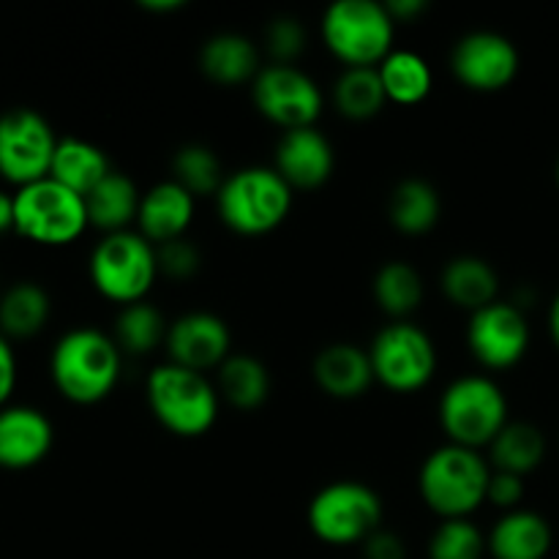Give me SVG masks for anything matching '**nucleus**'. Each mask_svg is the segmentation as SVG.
I'll list each match as a JSON object with an SVG mask.
<instances>
[{"instance_id":"1","label":"nucleus","mask_w":559,"mask_h":559,"mask_svg":"<svg viewBox=\"0 0 559 559\" xmlns=\"http://www.w3.org/2000/svg\"><path fill=\"white\" fill-rule=\"evenodd\" d=\"M49 377L71 404H98L118 385L120 347L98 328H71L49 353Z\"/></svg>"},{"instance_id":"2","label":"nucleus","mask_w":559,"mask_h":559,"mask_svg":"<svg viewBox=\"0 0 559 559\" xmlns=\"http://www.w3.org/2000/svg\"><path fill=\"white\" fill-rule=\"evenodd\" d=\"M491 467L478 451L462 445L437 448L420 467V497L442 519H467L486 502Z\"/></svg>"},{"instance_id":"3","label":"nucleus","mask_w":559,"mask_h":559,"mask_svg":"<svg viewBox=\"0 0 559 559\" xmlns=\"http://www.w3.org/2000/svg\"><path fill=\"white\" fill-rule=\"evenodd\" d=\"M11 202H14V229L11 233L25 238L27 243L58 249V246L74 243L91 227L85 197L66 189L52 178H41L36 183L14 189Z\"/></svg>"},{"instance_id":"4","label":"nucleus","mask_w":559,"mask_h":559,"mask_svg":"<svg viewBox=\"0 0 559 559\" xmlns=\"http://www.w3.org/2000/svg\"><path fill=\"white\" fill-rule=\"evenodd\" d=\"M393 25L385 3L336 0L322 16V36L347 69H377L393 52Z\"/></svg>"},{"instance_id":"5","label":"nucleus","mask_w":559,"mask_h":559,"mask_svg":"<svg viewBox=\"0 0 559 559\" xmlns=\"http://www.w3.org/2000/svg\"><path fill=\"white\" fill-rule=\"evenodd\" d=\"M218 216L240 235H265L287 218L293 189L273 167H246L224 178L216 194Z\"/></svg>"},{"instance_id":"6","label":"nucleus","mask_w":559,"mask_h":559,"mask_svg":"<svg viewBox=\"0 0 559 559\" xmlns=\"http://www.w3.org/2000/svg\"><path fill=\"white\" fill-rule=\"evenodd\" d=\"M147 404L167 431L200 437L216 424L218 393L202 371L178 364L156 366L147 377Z\"/></svg>"},{"instance_id":"7","label":"nucleus","mask_w":559,"mask_h":559,"mask_svg":"<svg viewBox=\"0 0 559 559\" xmlns=\"http://www.w3.org/2000/svg\"><path fill=\"white\" fill-rule=\"evenodd\" d=\"M91 282L115 304H140L158 276L156 246L140 233L104 235L91 254Z\"/></svg>"},{"instance_id":"8","label":"nucleus","mask_w":559,"mask_h":559,"mask_svg":"<svg viewBox=\"0 0 559 559\" xmlns=\"http://www.w3.org/2000/svg\"><path fill=\"white\" fill-rule=\"evenodd\" d=\"M440 424L453 445L473 451L491 445L508 426L506 393L489 377H462L442 393Z\"/></svg>"},{"instance_id":"9","label":"nucleus","mask_w":559,"mask_h":559,"mask_svg":"<svg viewBox=\"0 0 559 559\" xmlns=\"http://www.w3.org/2000/svg\"><path fill=\"white\" fill-rule=\"evenodd\" d=\"M382 500L374 489L358 480H336L317 491L309 506V527L320 540L333 546L364 544L380 530Z\"/></svg>"},{"instance_id":"10","label":"nucleus","mask_w":559,"mask_h":559,"mask_svg":"<svg viewBox=\"0 0 559 559\" xmlns=\"http://www.w3.org/2000/svg\"><path fill=\"white\" fill-rule=\"evenodd\" d=\"M55 136L52 123L38 109L11 107L0 112V180L14 189L49 178Z\"/></svg>"},{"instance_id":"11","label":"nucleus","mask_w":559,"mask_h":559,"mask_svg":"<svg viewBox=\"0 0 559 559\" xmlns=\"http://www.w3.org/2000/svg\"><path fill=\"white\" fill-rule=\"evenodd\" d=\"M374 380L396 393H415L431 380L437 369L435 342L413 322H391L369 347Z\"/></svg>"},{"instance_id":"12","label":"nucleus","mask_w":559,"mask_h":559,"mask_svg":"<svg viewBox=\"0 0 559 559\" xmlns=\"http://www.w3.org/2000/svg\"><path fill=\"white\" fill-rule=\"evenodd\" d=\"M254 104L271 123L284 131L309 129L320 118V85L298 66L273 63L257 74Z\"/></svg>"},{"instance_id":"13","label":"nucleus","mask_w":559,"mask_h":559,"mask_svg":"<svg viewBox=\"0 0 559 559\" xmlns=\"http://www.w3.org/2000/svg\"><path fill=\"white\" fill-rule=\"evenodd\" d=\"M467 344L469 353L486 369H511L530 347L527 317L516 304L495 300L486 309L469 314Z\"/></svg>"},{"instance_id":"14","label":"nucleus","mask_w":559,"mask_h":559,"mask_svg":"<svg viewBox=\"0 0 559 559\" xmlns=\"http://www.w3.org/2000/svg\"><path fill=\"white\" fill-rule=\"evenodd\" d=\"M453 74L473 91L495 93L511 85L519 74V52L511 38L495 31H475L453 47Z\"/></svg>"},{"instance_id":"15","label":"nucleus","mask_w":559,"mask_h":559,"mask_svg":"<svg viewBox=\"0 0 559 559\" xmlns=\"http://www.w3.org/2000/svg\"><path fill=\"white\" fill-rule=\"evenodd\" d=\"M164 347L169 353V364L205 374L207 369H218L229 358L233 336L222 317L211 311H191L169 325Z\"/></svg>"},{"instance_id":"16","label":"nucleus","mask_w":559,"mask_h":559,"mask_svg":"<svg viewBox=\"0 0 559 559\" xmlns=\"http://www.w3.org/2000/svg\"><path fill=\"white\" fill-rule=\"evenodd\" d=\"M52 445L55 426L44 409L14 402L0 407V469H33L49 456Z\"/></svg>"},{"instance_id":"17","label":"nucleus","mask_w":559,"mask_h":559,"mask_svg":"<svg viewBox=\"0 0 559 559\" xmlns=\"http://www.w3.org/2000/svg\"><path fill=\"white\" fill-rule=\"evenodd\" d=\"M273 169L287 180L289 189H320L333 175V145L314 126L284 131Z\"/></svg>"},{"instance_id":"18","label":"nucleus","mask_w":559,"mask_h":559,"mask_svg":"<svg viewBox=\"0 0 559 559\" xmlns=\"http://www.w3.org/2000/svg\"><path fill=\"white\" fill-rule=\"evenodd\" d=\"M191 218H194V197L175 180H162L147 194H142L140 213H136L140 235H145L153 246L186 238Z\"/></svg>"},{"instance_id":"19","label":"nucleus","mask_w":559,"mask_h":559,"mask_svg":"<svg viewBox=\"0 0 559 559\" xmlns=\"http://www.w3.org/2000/svg\"><path fill=\"white\" fill-rule=\"evenodd\" d=\"M314 380L328 396L358 399L374 382V369L364 347L353 342H333L317 353Z\"/></svg>"},{"instance_id":"20","label":"nucleus","mask_w":559,"mask_h":559,"mask_svg":"<svg viewBox=\"0 0 559 559\" xmlns=\"http://www.w3.org/2000/svg\"><path fill=\"white\" fill-rule=\"evenodd\" d=\"M52 317V298L47 287L33 278H20L0 293V333L11 342L36 338Z\"/></svg>"},{"instance_id":"21","label":"nucleus","mask_w":559,"mask_h":559,"mask_svg":"<svg viewBox=\"0 0 559 559\" xmlns=\"http://www.w3.org/2000/svg\"><path fill=\"white\" fill-rule=\"evenodd\" d=\"M486 546L495 559H544L551 549V527L540 513L516 508L495 524Z\"/></svg>"},{"instance_id":"22","label":"nucleus","mask_w":559,"mask_h":559,"mask_svg":"<svg viewBox=\"0 0 559 559\" xmlns=\"http://www.w3.org/2000/svg\"><path fill=\"white\" fill-rule=\"evenodd\" d=\"M202 74L218 85H240L260 74V52L240 33H216L200 49Z\"/></svg>"},{"instance_id":"23","label":"nucleus","mask_w":559,"mask_h":559,"mask_svg":"<svg viewBox=\"0 0 559 559\" xmlns=\"http://www.w3.org/2000/svg\"><path fill=\"white\" fill-rule=\"evenodd\" d=\"M109 173H112V164H109L107 153L98 145L82 140V136H63V140H58L49 178L63 183L66 189L76 191L80 197H87Z\"/></svg>"},{"instance_id":"24","label":"nucleus","mask_w":559,"mask_h":559,"mask_svg":"<svg viewBox=\"0 0 559 559\" xmlns=\"http://www.w3.org/2000/svg\"><path fill=\"white\" fill-rule=\"evenodd\" d=\"M442 293L451 304L475 314L495 304L497 293H500V278L486 260L475 254H462L453 257L442 271Z\"/></svg>"},{"instance_id":"25","label":"nucleus","mask_w":559,"mask_h":559,"mask_svg":"<svg viewBox=\"0 0 559 559\" xmlns=\"http://www.w3.org/2000/svg\"><path fill=\"white\" fill-rule=\"evenodd\" d=\"M140 200L142 194L136 191L134 180H131L129 175L112 169V173L85 197L87 222H91V227L104 229L107 235L126 233L129 224L136 218V213H140Z\"/></svg>"},{"instance_id":"26","label":"nucleus","mask_w":559,"mask_h":559,"mask_svg":"<svg viewBox=\"0 0 559 559\" xmlns=\"http://www.w3.org/2000/svg\"><path fill=\"white\" fill-rule=\"evenodd\" d=\"M271 393V374L254 355H229L218 366V396L238 409H257Z\"/></svg>"},{"instance_id":"27","label":"nucleus","mask_w":559,"mask_h":559,"mask_svg":"<svg viewBox=\"0 0 559 559\" xmlns=\"http://www.w3.org/2000/svg\"><path fill=\"white\" fill-rule=\"evenodd\" d=\"M391 222L404 235H424L440 222V194L420 178H404L391 191Z\"/></svg>"},{"instance_id":"28","label":"nucleus","mask_w":559,"mask_h":559,"mask_svg":"<svg viewBox=\"0 0 559 559\" xmlns=\"http://www.w3.org/2000/svg\"><path fill=\"white\" fill-rule=\"evenodd\" d=\"M491 464L495 469L513 475H527L544 462L546 456V437L538 426L533 424H508L495 442L489 445Z\"/></svg>"},{"instance_id":"29","label":"nucleus","mask_w":559,"mask_h":559,"mask_svg":"<svg viewBox=\"0 0 559 559\" xmlns=\"http://www.w3.org/2000/svg\"><path fill=\"white\" fill-rule=\"evenodd\" d=\"M374 300L396 322L407 320L424 300V278L407 262H385L374 276Z\"/></svg>"},{"instance_id":"30","label":"nucleus","mask_w":559,"mask_h":559,"mask_svg":"<svg viewBox=\"0 0 559 559\" xmlns=\"http://www.w3.org/2000/svg\"><path fill=\"white\" fill-rule=\"evenodd\" d=\"M377 69H380L388 102L418 104L431 93V69L418 52L396 49Z\"/></svg>"},{"instance_id":"31","label":"nucleus","mask_w":559,"mask_h":559,"mask_svg":"<svg viewBox=\"0 0 559 559\" xmlns=\"http://www.w3.org/2000/svg\"><path fill=\"white\" fill-rule=\"evenodd\" d=\"M169 325L164 322L162 311L156 309L147 300L140 304L123 306L115 320V344L120 347V353L129 355H147L151 349H156L158 344L167 342Z\"/></svg>"},{"instance_id":"32","label":"nucleus","mask_w":559,"mask_h":559,"mask_svg":"<svg viewBox=\"0 0 559 559\" xmlns=\"http://www.w3.org/2000/svg\"><path fill=\"white\" fill-rule=\"evenodd\" d=\"M333 102L344 118H374L388 102L380 69H344V74L336 80V87H333Z\"/></svg>"},{"instance_id":"33","label":"nucleus","mask_w":559,"mask_h":559,"mask_svg":"<svg viewBox=\"0 0 559 559\" xmlns=\"http://www.w3.org/2000/svg\"><path fill=\"white\" fill-rule=\"evenodd\" d=\"M173 175L175 183L183 186L191 197L218 194L224 183L222 162L211 147L200 145V142H189L175 153Z\"/></svg>"},{"instance_id":"34","label":"nucleus","mask_w":559,"mask_h":559,"mask_svg":"<svg viewBox=\"0 0 559 559\" xmlns=\"http://www.w3.org/2000/svg\"><path fill=\"white\" fill-rule=\"evenodd\" d=\"M486 546L484 533L469 519H448L429 540V559H480Z\"/></svg>"},{"instance_id":"35","label":"nucleus","mask_w":559,"mask_h":559,"mask_svg":"<svg viewBox=\"0 0 559 559\" xmlns=\"http://www.w3.org/2000/svg\"><path fill=\"white\" fill-rule=\"evenodd\" d=\"M267 52L282 66H293V60L304 52L306 31L295 16H276L265 31Z\"/></svg>"},{"instance_id":"36","label":"nucleus","mask_w":559,"mask_h":559,"mask_svg":"<svg viewBox=\"0 0 559 559\" xmlns=\"http://www.w3.org/2000/svg\"><path fill=\"white\" fill-rule=\"evenodd\" d=\"M156 260H158V273L173 278H191L200 271V249L191 243L189 238L169 240V243L156 246Z\"/></svg>"},{"instance_id":"37","label":"nucleus","mask_w":559,"mask_h":559,"mask_svg":"<svg viewBox=\"0 0 559 559\" xmlns=\"http://www.w3.org/2000/svg\"><path fill=\"white\" fill-rule=\"evenodd\" d=\"M486 500L491 506L502 508V511H516L519 502L524 500V478L513 473H502V469H491L489 478V491H486Z\"/></svg>"},{"instance_id":"38","label":"nucleus","mask_w":559,"mask_h":559,"mask_svg":"<svg viewBox=\"0 0 559 559\" xmlns=\"http://www.w3.org/2000/svg\"><path fill=\"white\" fill-rule=\"evenodd\" d=\"M20 382V360H16L14 342L0 333V407L11 404Z\"/></svg>"},{"instance_id":"39","label":"nucleus","mask_w":559,"mask_h":559,"mask_svg":"<svg viewBox=\"0 0 559 559\" xmlns=\"http://www.w3.org/2000/svg\"><path fill=\"white\" fill-rule=\"evenodd\" d=\"M364 555L366 559H404L407 549H404V540L396 533L377 530L374 535L364 540Z\"/></svg>"},{"instance_id":"40","label":"nucleus","mask_w":559,"mask_h":559,"mask_svg":"<svg viewBox=\"0 0 559 559\" xmlns=\"http://www.w3.org/2000/svg\"><path fill=\"white\" fill-rule=\"evenodd\" d=\"M388 11H391L393 22H404V20H415L418 14H424L426 3L424 0H391L385 3Z\"/></svg>"},{"instance_id":"41","label":"nucleus","mask_w":559,"mask_h":559,"mask_svg":"<svg viewBox=\"0 0 559 559\" xmlns=\"http://www.w3.org/2000/svg\"><path fill=\"white\" fill-rule=\"evenodd\" d=\"M14 229V202L5 189H0V235L11 233Z\"/></svg>"},{"instance_id":"42","label":"nucleus","mask_w":559,"mask_h":559,"mask_svg":"<svg viewBox=\"0 0 559 559\" xmlns=\"http://www.w3.org/2000/svg\"><path fill=\"white\" fill-rule=\"evenodd\" d=\"M183 5V0H147V3H142V9L147 11H175Z\"/></svg>"},{"instance_id":"43","label":"nucleus","mask_w":559,"mask_h":559,"mask_svg":"<svg viewBox=\"0 0 559 559\" xmlns=\"http://www.w3.org/2000/svg\"><path fill=\"white\" fill-rule=\"evenodd\" d=\"M549 331H551V338H555V344L559 347V295L555 298V304H551V311H549Z\"/></svg>"},{"instance_id":"44","label":"nucleus","mask_w":559,"mask_h":559,"mask_svg":"<svg viewBox=\"0 0 559 559\" xmlns=\"http://www.w3.org/2000/svg\"><path fill=\"white\" fill-rule=\"evenodd\" d=\"M557 180H559V164H557Z\"/></svg>"},{"instance_id":"45","label":"nucleus","mask_w":559,"mask_h":559,"mask_svg":"<svg viewBox=\"0 0 559 559\" xmlns=\"http://www.w3.org/2000/svg\"><path fill=\"white\" fill-rule=\"evenodd\" d=\"M0 293H3V287H0Z\"/></svg>"}]
</instances>
